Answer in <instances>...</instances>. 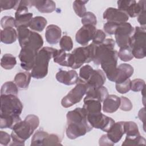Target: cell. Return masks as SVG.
<instances>
[{"label": "cell", "instance_id": "cell-1", "mask_svg": "<svg viewBox=\"0 0 146 146\" xmlns=\"http://www.w3.org/2000/svg\"><path fill=\"white\" fill-rule=\"evenodd\" d=\"M23 104L17 96L1 95L0 128L12 129L18 122L21 121L20 115Z\"/></svg>", "mask_w": 146, "mask_h": 146}, {"label": "cell", "instance_id": "cell-2", "mask_svg": "<svg viewBox=\"0 0 146 146\" xmlns=\"http://www.w3.org/2000/svg\"><path fill=\"white\" fill-rule=\"evenodd\" d=\"M66 133L68 138L75 139L91 131L93 127L89 123L83 108H76L68 111L66 115Z\"/></svg>", "mask_w": 146, "mask_h": 146}, {"label": "cell", "instance_id": "cell-3", "mask_svg": "<svg viewBox=\"0 0 146 146\" xmlns=\"http://www.w3.org/2000/svg\"><path fill=\"white\" fill-rule=\"evenodd\" d=\"M39 124V117L35 115H27L24 120L17 123L12 128L11 145H24L25 141L33 133Z\"/></svg>", "mask_w": 146, "mask_h": 146}, {"label": "cell", "instance_id": "cell-4", "mask_svg": "<svg viewBox=\"0 0 146 146\" xmlns=\"http://www.w3.org/2000/svg\"><path fill=\"white\" fill-rule=\"evenodd\" d=\"M95 44L91 43L88 46L76 48L71 53L67 54V66L73 69L80 67L83 64L93 60Z\"/></svg>", "mask_w": 146, "mask_h": 146}, {"label": "cell", "instance_id": "cell-5", "mask_svg": "<svg viewBox=\"0 0 146 146\" xmlns=\"http://www.w3.org/2000/svg\"><path fill=\"white\" fill-rule=\"evenodd\" d=\"M55 49L50 47H43L38 51L31 72L33 78L42 79L47 75L48 63L53 56Z\"/></svg>", "mask_w": 146, "mask_h": 146}, {"label": "cell", "instance_id": "cell-6", "mask_svg": "<svg viewBox=\"0 0 146 146\" xmlns=\"http://www.w3.org/2000/svg\"><path fill=\"white\" fill-rule=\"evenodd\" d=\"M129 46L133 57L136 59L144 58L145 52V28L136 26L131 36Z\"/></svg>", "mask_w": 146, "mask_h": 146}, {"label": "cell", "instance_id": "cell-7", "mask_svg": "<svg viewBox=\"0 0 146 146\" xmlns=\"http://www.w3.org/2000/svg\"><path fill=\"white\" fill-rule=\"evenodd\" d=\"M87 86L86 83L79 78L76 86L72 89L61 101V104L64 108H68L80 102L83 96L86 94Z\"/></svg>", "mask_w": 146, "mask_h": 146}, {"label": "cell", "instance_id": "cell-8", "mask_svg": "<svg viewBox=\"0 0 146 146\" xmlns=\"http://www.w3.org/2000/svg\"><path fill=\"white\" fill-rule=\"evenodd\" d=\"M117 52L114 50L102 60L100 64L108 80L114 82L117 75Z\"/></svg>", "mask_w": 146, "mask_h": 146}, {"label": "cell", "instance_id": "cell-9", "mask_svg": "<svg viewBox=\"0 0 146 146\" xmlns=\"http://www.w3.org/2000/svg\"><path fill=\"white\" fill-rule=\"evenodd\" d=\"M31 1H20L15 13V27H29V24L33 18V13H29L28 8L31 7Z\"/></svg>", "mask_w": 146, "mask_h": 146}, {"label": "cell", "instance_id": "cell-10", "mask_svg": "<svg viewBox=\"0 0 146 146\" xmlns=\"http://www.w3.org/2000/svg\"><path fill=\"white\" fill-rule=\"evenodd\" d=\"M134 31V28L128 22L119 23L115 32V37L117 46L121 48L129 46L130 38Z\"/></svg>", "mask_w": 146, "mask_h": 146}, {"label": "cell", "instance_id": "cell-11", "mask_svg": "<svg viewBox=\"0 0 146 146\" xmlns=\"http://www.w3.org/2000/svg\"><path fill=\"white\" fill-rule=\"evenodd\" d=\"M118 9L125 12L131 18L136 17L143 10H145L146 1L122 0L117 2Z\"/></svg>", "mask_w": 146, "mask_h": 146}, {"label": "cell", "instance_id": "cell-12", "mask_svg": "<svg viewBox=\"0 0 146 146\" xmlns=\"http://www.w3.org/2000/svg\"><path fill=\"white\" fill-rule=\"evenodd\" d=\"M87 117L93 128L100 129L106 132H107L115 123L111 117L104 115L101 112L87 115Z\"/></svg>", "mask_w": 146, "mask_h": 146}, {"label": "cell", "instance_id": "cell-13", "mask_svg": "<svg viewBox=\"0 0 146 146\" xmlns=\"http://www.w3.org/2000/svg\"><path fill=\"white\" fill-rule=\"evenodd\" d=\"M115 42L111 38L106 39L100 44H95L94 56L92 60L94 64L97 66L100 65L101 60L103 58L115 50Z\"/></svg>", "mask_w": 146, "mask_h": 146}, {"label": "cell", "instance_id": "cell-14", "mask_svg": "<svg viewBox=\"0 0 146 146\" xmlns=\"http://www.w3.org/2000/svg\"><path fill=\"white\" fill-rule=\"evenodd\" d=\"M38 52V51L30 47L22 48L19 54V58L21 61V66L23 70L30 71L33 69Z\"/></svg>", "mask_w": 146, "mask_h": 146}, {"label": "cell", "instance_id": "cell-15", "mask_svg": "<svg viewBox=\"0 0 146 146\" xmlns=\"http://www.w3.org/2000/svg\"><path fill=\"white\" fill-rule=\"evenodd\" d=\"M96 29L95 26L91 25H83L76 33V41L82 46H87L88 42L92 40Z\"/></svg>", "mask_w": 146, "mask_h": 146}, {"label": "cell", "instance_id": "cell-16", "mask_svg": "<svg viewBox=\"0 0 146 146\" xmlns=\"http://www.w3.org/2000/svg\"><path fill=\"white\" fill-rule=\"evenodd\" d=\"M103 19L107 22L116 23L127 22L129 19V16L124 11L113 7H108L103 13Z\"/></svg>", "mask_w": 146, "mask_h": 146}, {"label": "cell", "instance_id": "cell-17", "mask_svg": "<svg viewBox=\"0 0 146 146\" xmlns=\"http://www.w3.org/2000/svg\"><path fill=\"white\" fill-rule=\"evenodd\" d=\"M126 132V121L115 123L106 134L108 139L113 144L117 143Z\"/></svg>", "mask_w": 146, "mask_h": 146}, {"label": "cell", "instance_id": "cell-18", "mask_svg": "<svg viewBox=\"0 0 146 146\" xmlns=\"http://www.w3.org/2000/svg\"><path fill=\"white\" fill-rule=\"evenodd\" d=\"M106 78L104 72L101 70H93L88 79L85 82L87 88H97L103 86Z\"/></svg>", "mask_w": 146, "mask_h": 146}, {"label": "cell", "instance_id": "cell-19", "mask_svg": "<svg viewBox=\"0 0 146 146\" xmlns=\"http://www.w3.org/2000/svg\"><path fill=\"white\" fill-rule=\"evenodd\" d=\"M56 80L65 85H72L77 83L79 80V76L76 71L71 70L64 71L60 70L56 74Z\"/></svg>", "mask_w": 146, "mask_h": 146}, {"label": "cell", "instance_id": "cell-20", "mask_svg": "<svg viewBox=\"0 0 146 146\" xmlns=\"http://www.w3.org/2000/svg\"><path fill=\"white\" fill-rule=\"evenodd\" d=\"M83 108L87 115L100 113L102 111L101 102L96 99L86 96L84 98Z\"/></svg>", "mask_w": 146, "mask_h": 146}, {"label": "cell", "instance_id": "cell-21", "mask_svg": "<svg viewBox=\"0 0 146 146\" xmlns=\"http://www.w3.org/2000/svg\"><path fill=\"white\" fill-rule=\"evenodd\" d=\"M62 30L59 27L55 25H48L46 29L45 37L46 41L50 44L58 43L61 38Z\"/></svg>", "mask_w": 146, "mask_h": 146}, {"label": "cell", "instance_id": "cell-22", "mask_svg": "<svg viewBox=\"0 0 146 146\" xmlns=\"http://www.w3.org/2000/svg\"><path fill=\"white\" fill-rule=\"evenodd\" d=\"M103 111L106 113H113L119 108L120 98L115 95H108L103 102Z\"/></svg>", "mask_w": 146, "mask_h": 146}, {"label": "cell", "instance_id": "cell-23", "mask_svg": "<svg viewBox=\"0 0 146 146\" xmlns=\"http://www.w3.org/2000/svg\"><path fill=\"white\" fill-rule=\"evenodd\" d=\"M133 73V67L129 64L122 63L117 67L115 83H121L129 79Z\"/></svg>", "mask_w": 146, "mask_h": 146}, {"label": "cell", "instance_id": "cell-24", "mask_svg": "<svg viewBox=\"0 0 146 146\" xmlns=\"http://www.w3.org/2000/svg\"><path fill=\"white\" fill-rule=\"evenodd\" d=\"M31 6H35L37 10L42 13H50L56 8L55 3L53 1L36 0L31 1Z\"/></svg>", "mask_w": 146, "mask_h": 146}, {"label": "cell", "instance_id": "cell-25", "mask_svg": "<svg viewBox=\"0 0 146 146\" xmlns=\"http://www.w3.org/2000/svg\"><path fill=\"white\" fill-rule=\"evenodd\" d=\"M18 38V34L14 27H7L1 30V41L5 44L15 42Z\"/></svg>", "mask_w": 146, "mask_h": 146}, {"label": "cell", "instance_id": "cell-26", "mask_svg": "<svg viewBox=\"0 0 146 146\" xmlns=\"http://www.w3.org/2000/svg\"><path fill=\"white\" fill-rule=\"evenodd\" d=\"M31 78V74L28 72H20L17 73L14 77V82L19 88L26 89L28 88Z\"/></svg>", "mask_w": 146, "mask_h": 146}, {"label": "cell", "instance_id": "cell-27", "mask_svg": "<svg viewBox=\"0 0 146 146\" xmlns=\"http://www.w3.org/2000/svg\"><path fill=\"white\" fill-rule=\"evenodd\" d=\"M86 95L87 96L96 99L102 103L108 96V92L105 87L102 86L97 88H87Z\"/></svg>", "mask_w": 146, "mask_h": 146}, {"label": "cell", "instance_id": "cell-28", "mask_svg": "<svg viewBox=\"0 0 146 146\" xmlns=\"http://www.w3.org/2000/svg\"><path fill=\"white\" fill-rule=\"evenodd\" d=\"M47 23V20L43 17L37 16L33 18L29 24V27L32 30L41 32Z\"/></svg>", "mask_w": 146, "mask_h": 146}, {"label": "cell", "instance_id": "cell-29", "mask_svg": "<svg viewBox=\"0 0 146 146\" xmlns=\"http://www.w3.org/2000/svg\"><path fill=\"white\" fill-rule=\"evenodd\" d=\"M17 31L18 41L21 48H22L27 43L31 31H30L27 27L25 26H21L17 28Z\"/></svg>", "mask_w": 146, "mask_h": 146}, {"label": "cell", "instance_id": "cell-30", "mask_svg": "<svg viewBox=\"0 0 146 146\" xmlns=\"http://www.w3.org/2000/svg\"><path fill=\"white\" fill-rule=\"evenodd\" d=\"M17 64L16 58L10 54H5L1 60V66L5 70L12 69Z\"/></svg>", "mask_w": 146, "mask_h": 146}, {"label": "cell", "instance_id": "cell-31", "mask_svg": "<svg viewBox=\"0 0 146 146\" xmlns=\"http://www.w3.org/2000/svg\"><path fill=\"white\" fill-rule=\"evenodd\" d=\"M67 54L65 51L55 49L53 54V59L55 63L62 66H67Z\"/></svg>", "mask_w": 146, "mask_h": 146}, {"label": "cell", "instance_id": "cell-32", "mask_svg": "<svg viewBox=\"0 0 146 146\" xmlns=\"http://www.w3.org/2000/svg\"><path fill=\"white\" fill-rule=\"evenodd\" d=\"M17 86L13 82H6L5 83L1 89V95H18Z\"/></svg>", "mask_w": 146, "mask_h": 146}, {"label": "cell", "instance_id": "cell-33", "mask_svg": "<svg viewBox=\"0 0 146 146\" xmlns=\"http://www.w3.org/2000/svg\"><path fill=\"white\" fill-rule=\"evenodd\" d=\"M48 135V132L44 131L43 130L37 131L34 135H33L31 139V145L36 146V145H43L44 141Z\"/></svg>", "mask_w": 146, "mask_h": 146}, {"label": "cell", "instance_id": "cell-34", "mask_svg": "<svg viewBox=\"0 0 146 146\" xmlns=\"http://www.w3.org/2000/svg\"><path fill=\"white\" fill-rule=\"evenodd\" d=\"M145 145V139L140 135L134 136H126L122 145Z\"/></svg>", "mask_w": 146, "mask_h": 146}, {"label": "cell", "instance_id": "cell-35", "mask_svg": "<svg viewBox=\"0 0 146 146\" xmlns=\"http://www.w3.org/2000/svg\"><path fill=\"white\" fill-rule=\"evenodd\" d=\"M117 56H119L121 60L124 62L130 61L134 58L129 46L120 48V50L117 52Z\"/></svg>", "mask_w": 146, "mask_h": 146}, {"label": "cell", "instance_id": "cell-36", "mask_svg": "<svg viewBox=\"0 0 146 146\" xmlns=\"http://www.w3.org/2000/svg\"><path fill=\"white\" fill-rule=\"evenodd\" d=\"M88 2L87 1H75L73 3V9L76 14L82 18L86 13V3Z\"/></svg>", "mask_w": 146, "mask_h": 146}, {"label": "cell", "instance_id": "cell-37", "mask_svg": "<svg viewBox=\"0 0 146 146\" xmlns=\"http://www.w3.org/2000/svg\"><path fill=\"white\" fill-rule=\"evenodd\" d=\"M59 45L60 49L65 51H70L72 49L73 42L70 36L64 35L60 39Z\"/></svg>", "mask_w": 146, "mask_h": 146}, {"label": "cell", "instance_id": "cell-38", "mask_svg": "<svg viewBox=\"0 0 146 146\" xmlns=\"http://www.w3.org/2000/svg\"><path fill=\"white\" fill-rule=\"evenodd\" d=\"M126 136H134L140 134L138 126L136 123L129 121H126Z\"/></svg>", "mask_w": 146, "mask_h": 146}, {"label": "cell", "instance_id": "cell-39", "mask_svg": "<svg viewBox=\"0 0 146 146\" xmlns=\"http://www.w3.org/2000/svg\"><path fill=\"white\" fill-rule=\"evenodd\" d=\"M131 80L130 79H127L125 81L115 83V87L117 91L121 94H125L131 90Z\"/></svg>", "mask_w": 146, "mask_h": 146}, {"label": "cell", "instance_id": "cell-40", "mask_svg": "<svg viewBox=\"0 0 146 146\" xmlns=\"http://www.w3.org/2000/svg\"><path fill=\"white\" fill-rule=\"evenodd\" d=\"M81 22L83 25H91L95 26L97 23V19L96 16L93 13L87 11L82 18Z\"/></svg>", "mask_w": 146, "mask_h": 146}, {"label": "cell", "instance_id": "cell-41", "mask_svg": "<svg viewBox=\"0 0 146 146\" xmlns=\"http://www.w3.org/2000/svg\"><path fill=\"white\" fill-rule=\"evenodd\" d=\"M20 1H14V0H7V1H0L1 5V11L10 10L11 9H17L18 6L19 5Z\"/></svg>", "mask_w": 146, "mask_h": 146}, {"label": "cell", "instance_id": "cell-42", "mask_svg": "<svg viewBox=\"0 0 146 146\" xmlns=\"http://www.w3.org/2000/svg\"><path fill=\"white\" fill-rule=\"evenodd\" d=\"M61 139L56 134H48L46 137L43 145H61Z\"/></svg>", "mask_w": 146, "mask_h": 146}, {"label": "cell", "instance_id": "cell-43", "mask_svg": "<svg viewBox=\"0 0 146 146\" xmlns=\"http://www.w3.org/2000/svg\"><path fill=\"white\" fill-rule=\"evenodd\" d=\"M93 70V68L88 64H86L82 66L79 71L80 79H82L84 82H86L88 79Z\"/></svg>", "mask_w": 146, "mask_h": 146}, {"label": "cell", "instance_id": "cell-44", "mask_svg": "<svg viewBox=\"0 0 146 146\" xmlns=\"http://www.w3.org/2000/svg\"><path fill=\"white\" fill-rule=\"evenodd\" d=\"M145 82L141 79H135L131 81V90L134 92L141 91V90L145 88Z\"/></svg>", "mask_w": 146, "mask_h": 146}, {"label": "cell", "instance_id": "cell-45", "mask_svg": "<svg viewBox=\"0 0 146 146\" xmlns=\"http://www.w3.org/2000/svg\"><path fill=\"white\" fill-rule=\"evenodd\" d=\"M15 23V18L11 16H5L1 20V25L3 29L7 27H14Z\"/></svg>", "mask_w": 146, "mask_h": 146}, {"label": "cell", "instance_id": "cell-46", "mask_svg": "<svg viewBox=\"0 0 146 146\" xmlns=\"http://www.w3.org/2000/svg\"><path fill=\"white\" fill-rule=\"evenodd\" d=\"M106 35L102 30H96L95 34L92 39V43L98 45L103 43L106 39Z\"/></svg>", "mask_w": 146, "mask_h": 146}, {"label": "cell", "instance_id": "cell-47", "mask_svg": "<svg viewBox=\"0 0 146 146\" xmlns=\"http://www.w3.org/2000/svg\"><path fill=\"white\" fill-rule=\"evenodd\" d=\"M120 108L124 111H129L132 109V104L130 100L126 97L121 96Z\"/></svg>", "mask_w": 146, "mask_h": 146}, {"label": "cell", "instance_id": "cell-48", "mask_svg": "<svg viewBox=\"0 0 146 146\" xmlns=\"http://www.w3.org/2000/svg\"><path fill=\"white\" fill-rule=\"evenodd\" d=\"M119 25V23L107 22L103 26L104 31L110 35H113L115 34V32L117 29V27Z\"/></svg>", "mask_w": 146, "mask_h": 146}, {"label": "cell", "instance_id": "cell-49", "mask_svg": "<svg viewBox=\"0 0 146 146\" xmlns=\"http://www.w3.org/2000/svg\"><path fill=\"white\" fill-rule=\"evenodd\" d=\"M11 136L4 131H0V144L2 145H7L11 140Z\"/></svg>", "mask_w": 146, "mask_h": 146}, {"label": "cell", "instance_id": "cell-50", "mask_svg": "<svg viewBox=\"0 0 146 146\" xmlns=\"http://www.w3.org/2000/svg\"><path fill=\"white\" fill-rule=\"evenodd\" d=\"M99 143L100 145H113L114 144L108 139L106 134L103 135L99 139Z\"/></svg>", "mask_w": 146, "mask_h": 146}, {"label": "cell", "instance_id": "cell-51", "mask_svg": "<svg viewBox=\"0 0 146 146\" xmlns=\"http://www.w3.org/2000/svg\"><path fill=\"white\" fill-rule=\"evenodd\" d=\"M137 21L142 27L145 25V10L142 11L137 16Z\"/></svg>", "mask_w": 146, "mask_h": 146}]
</instances>
